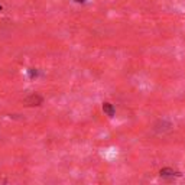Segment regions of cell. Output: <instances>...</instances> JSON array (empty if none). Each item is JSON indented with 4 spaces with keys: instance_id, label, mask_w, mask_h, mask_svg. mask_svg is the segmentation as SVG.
Returning a JSON list of instances; mask_svg holds the SVG:
<instances>
[{
    "instance_id": "7a4b0ae2",
    "label": "cell",
    "mask_w": 185,
    "mask_h": 185,
    "mask_svg": "<svg viewBox=\"0 0 185 185\" xmlns=\"http://www.w3.org/2000/svg\"><path fill=\"white\" fill-rule=\"evenodd\" d=\"M103 111H104V113H106L109 117H113L114 116L113 104H110V103H104V104H103Z\"/></svg>"
},
{
    "instance_id": "6da1fadb",
    "label": "cell",
    "mask_w": 185,
    "mask_h": 185,
    "mask_svg": "<svg viewBox=\"0 0 185 185\" xmlns=\"http://www.w3.org/2000/svg\"><path fill=\"white\" fill-rule=\"evenodd\" d=\"M42 101H44V98L38 94H32L28 98H25V104L26 106H41Z\"/></svg>"
},
{
    "instance_id": "3957f363",
    "label": "cell",
    "mask_w": 185,
    "mask_h": 185,
    "mask_svg": "<svg viewBox=\"0 0 185 185\" xmlns=\"http://www.w3.org/2000/svg\"><path fill=\"white\" fill-rule=\"evenodd\" d=\"M161 175H163V177H168V175H174V174H179V172H175V171H172L171 168H162L161 169V172H159Z\"/></svg>"
}]
</instances>
